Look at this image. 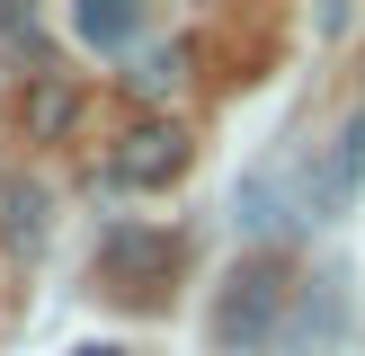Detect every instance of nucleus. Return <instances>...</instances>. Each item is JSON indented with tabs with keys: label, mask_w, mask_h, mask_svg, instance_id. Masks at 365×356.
Listing matches in <instances>:
<instances>
[{
	"label": "nucleus",
	"mask_w": 365,
	"mask_h": 356,
	"mask_svg": "<svg viewBox=\"0 0 365 356\" xmlns=\"http://www.w3.org/2000/svg\"><path fill=\"white\" fill-rule=\"evenodd\" d=\"M71 125H81V89H71L63 71H36V80L18 89V134L27 142H63Z\"/></svg>",
	"instance_id": "5"
},
{
	"label": "nucleus",
	"mask_w": 365,
	"mask_h": 356,
	"mask_svg": "<svg viewBox=\"0 0 365 356\" xmlns=\"http://www.w3.org/2000/svg\"><path fill=\"white\" fill-rule=\"evenodd\" d=\"M71 27H81L89 45H125V36L143 27V9H125V0H81V9H71Z\"/></svg>",
	"instance_id": "6"
},
{
	"label": "nucleus",
	"mask_w": 365,
	"mask_h": 356,
	"mask_svg": "<svg viewBox=\"0 0 365 356\" xmlns=\"http://www.w3.org/2000/svg\"><path fill=\"white\" fill-rule=\"evenodd\" d=\"M45 231V196L36 187H9V241H36Z\"/></svg>",
	"instance_id": "7"
},
{
	"label": "nucleus",
	"mask_w": 365,
	"mask_h": 356,
	"mask_svg": "<svg viewBox=\"0 0 365 356\" xmlns=\"http://www.w3.org/2000/svg\"><path fill=\"white\" fill-rule=\"evenodd\" d=\"M178 71H187V45H170V53H143V71H134V80H143V89H170Z\"/></svg>",
	"instance_id": "8"
},
{
	"label": "nucleus",
	"mask_w": 365,
	"mask_h": 356,
	"mask_svg": "<svg viewBox=\"0 0 365 356\" xmlns=\"http://www.w3.org/2000/svg\"><path fill=\"white\" fill-rule=\"evenodd\" d=\"M170 267H178V241H170V231H134V223H125V231L98 241V276L116 285V294H152Z\"/></svg>",
	"instance_id": "4"
},
{
	"label": "nucleus",
	"mask_w": 365,
	"mask_h": 356,
	"mask_svg": "<svg viewBox=\"0 0 365 356\" xmlns=\"http://www.w3.org/2000/svg\"><path fill=\"white\" fill-rule=\"evenodd\" d=\"M356 178H365V116H348L321 142V169L303 178V223H339L356 205Z\"/></svg>",
	"instance_id": "3"
},
{
	"label": "nucleus",
	"mask_w": 365,
	"mask_h": 356,
	"mask_svg": "<svg viewBox=\"0 0 365 356\" xmlns=\"http://www.w3.org/2000/svg\"><path fill=\"white\" fill-rule=\"evenodd\" d=\"M187 169V125H170V116H143V125H125L116 134V152H107V187H170V178Z\"/></svg>",
	"instance_id": "2"
},
{
	"label": "nucleus",
	"mask_w": 365,
	"mask_h": 356,
	"mask_svg": "<svg viewBox=\"0 0 365 356\" xmlns=\"http://www.w3.org/2000/svg\"><path fill=\"white\" fill-rule=\"evenodd\" d=\"M285 303H294V267H285V258H241L223 276V294H214V347H223V356L267 347L277 320H285Z\"/></svg>",
	"instance_id": "1"
}]
</instances>
